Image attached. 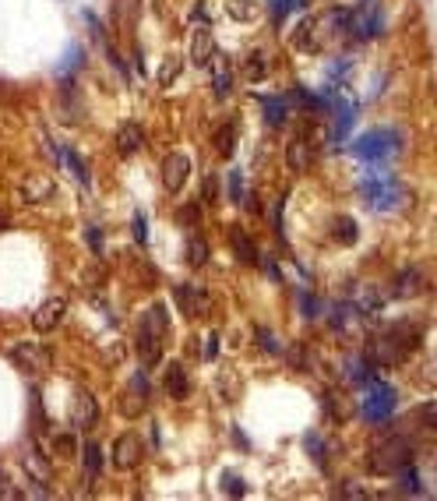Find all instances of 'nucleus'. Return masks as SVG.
<instances>
[{"label": "nucleus", "mask_w": 437, "mask_h": 501, "mask_svg": "<svg viewBox=\"0 0 437 501\" xmlns=\"http://www.w3.org/2000/svg\"><path fill=\"white\" fill-rule=\"evenodd\" d=\"M423 343V325L416 322H392L388 328H381L370 346H367V360L374 367H399L413 357Z\"/></svg>", "instance_id": "nucleus-1"}, {"label": "nucleus", "mask_w": 437, "mask_h": 501, "mask_svg": "<svg viewBox=\"0 0 437 501\" xmlns=\"http://www.w3.org/2000/svg\"><path fill=\"white\" fill-rule=\"evenodd\" d=\"M170 336V318H166V307L163 304H152L142 322H138V357L142 367H155L163 360V343Z\"/></svg>", "instance_id": "nucleus-2"}, {"label": "nucleus", "mask_w": 437, "mask_h": 501, "mask_svg": "<svg viewBox=\"0 0 437 501\" xmlns=\"http://www.w3.org/2000/svg\"><path fill=\"white\" fill-rule=\"evenodd\" d=\"M360 194H364L367 205L377 209V213H395V209H402L409 202L405 184H399L392 174H367L360 180Z\"/></svg>", "instance_id": "nucleus-3"}, {"label": "nucleus", "mask_w": 437, "mask_h": 501, "mask_svg": "<svg viewBox=\"0 0 437 501\" xmlns=\"http://www.w3.org/2000/svg\"><path fill=\"white\" fill-rule=\"evenodd\" d=\"M399 152L402 131H395V128H374V131H367L353 142V156L367 159V163H385V159H395Z\"/></svg>", "instance_id": "nucleus-4"}, {"label": "nucleus", "mask_w": 437, "mask_h": 501, "mask_svg": "<svg viewBox=\"0 0 437 501\" xmlns=\"http://www.w3.org/2000/svg\"><path fill=\"white\" fill-rule=\"evenodd\" d=\"M416 456V445L405 434H388L381 438V445L370 449V469L374 473H395L399 466H409Z\"/></svg>", "instance_id": "nucleus-5"}, {"label": "nucleus", "mask_w": 437, "mask_h": 501, "mask_svg": "<svg viewBox=\"0 0 437 501\" xmlns=\"http://www.w3.org/2000/svg\"><path fill=\"white\" fill-rule=\"evenodd\" d=\"M395 410H399V392L392 385L370 378L364 399H360V413H364L367 424H388L395 417Z\"/></svg>", "instance_id": "nucleus-6"}, {"label": "nucleus", "mask_w": 437, "mask_h": 501, "mask_svg": "<svg viewBox=\"0 0 437 501\" xmlns=\"http://www.w3.org/2000/svg\"><path fill=\"white\" fill-rule=\"evenodd\" d=\"M7 357L14 360V367L25 371V374H46L53 367V350L46 343H14Z\"/></svg>", "instance_id": "nucleus-7"}, {"label": "nucleus", "mask_w": 437, "mask_h": 501, "mask_svg": "<svg viewBox=\"0 0 437 501\" xmlns=\"http://www.w3.org/2000/svg\"><path fill=\"white\" fill-rule=\"evenodd\" d=\"M385 29V14H381V4L377 0H364L349 11V36L357 39H374L381 36Z\"/></svg>", "instance_id": "nucleus-8"}, {"label": "nucleus", "mask_w": 437, "mask_h": 501, "mask_svg": "<svg viewBox=\"0 0 437 501\" xmlns=\"http://www.w3.org/2000/svg\"><path fill=\"white\" fill-rule=\"evenodd\" d=\"M314 159H318V145L311 142V128H303L300 135H293L290 145H286V166H290V174H311V166H314Z\"/></svg>", "instance_id": "nucleus-9"}, {"label": "nucleus", "mask_w": 437, "mask_h": 501, "mask_svg": "<svg viewBox=\"0 0 437 501\" xmlns=\"http://www.w3.org/2000/svg\"><path fill=\"white\" fill-rule=\"evenodd\" d=\"M148 399H152L148 378H145V371H138V374H131V382H127V389H124V395H120L116 410H120L127 421H135V417H142V413L148 410Z\"/></svg>", "instance_id": "nucleus-10"}, {"label": "nucleus", "mask_w": 437, "mask_h": 501, "mask_svg": "<svg viewBox=\"0 0 437 501\" xmlns=\"http://www.w3.org/2000/svg\"><path fill=\"white\" fill-rule=\"evenodd\" d=\"M173 304L183 311V318H205L212 307V297L198 283H181V287H173Z\"/></svg>", "instance_id": "nucleus-11"}, {"label": "nucleus", "mask_w": 437, "mask_h": 501, "mask_svg": "<svg viewBox=\"0 0 437 501\" xmlns=\"http://www.w3.org/2000/svg\"><path fill=\"white\" fill-rule=\"evenodd\" d=\"M145 441H142V434L138 430H127V434H120L116 441H113V466H120V469H135V466L145 463Z\"/></svg>", "instance_id": "nucleus-12"}, {"label": "nucleus", "mask_w": 437, "mask_h": 501, "mask_svg": "<svg viewBox=\"0 0 437 501\" xmlns=\"http://www.w3.org/2000/svg\"><path fill=\"white\" fill-rule=\"evenodd\" d=\"M318 29H321V18L303 14L290 33L293 50H300V53H321V33H318Z\"/></svg>", "instance_id": "nucleus-13"}, {"label": "nucleus", "mask_w": 437, "mask_h": 501, "mask_svg": "<svg viewBox=\"0 0 437 501\" xmlns=\"http://www.w3.org/2000/svg\"><path fill=\"white\" fill-rule=\"evenodd\" d=\"M431 289V276H427V269L423 265H409V269H402L399 276L392 279V293L405 300V297H420V293H427Z\"/></svg>", "instance_id": "nucleus-14"}, {"label": "nucleus", "mask_w": 437, "mask_h": 501, "mask_svg": "<svg viewBox=\"0 0 437 501\" xmlns=\"http://www.w3.org/2000/svg\"><path fill=\"white\" fill-rule=\"evenodd\" d=\"M187 177H191V159H187L183 152H170V156L163 159V187H166L170 194H181Z\"/></svg>", "instance_id": "nucleus-15"}, {"label": "nucleus", "mask_w": 437, "mask_h": 501, "mask_svg": "<svg viewBox=\"0 0 437 501\" xmlns=\"http://www.w3.org/2000/svg\"><path fill=\"white\" fill-rule=\"evenodd\" d=\"M64 315H68V300H64V297H50L46 304H39V307H36V315H33V328L46 336V332L60 328Z\"/></svg>", "instance_id": "nucleus-16"}, {"label": "nucleus", "mask_w": 437, "mask_h": 501, "mask_svg": "<svg viewBox=\"0 0 437 501\" xmlns=\"http://www.w3.org/2000/svg\"><path fill=\"white\" fill-rule=\"evenodd\" d=\"M53 194H57V184H53L50 174H29V177L22 180V202L25 205H42Z\"/></svg>", "instance_id": "nucleus-17"}, {"label": "nucleus", "mask_w": 437, "mask_h": 501, "mask_svg": "<svg viewBox=\"0 0 437 501\" xmlns=\"http://www.w3.org/2000/svg\"><path fill=\"white\" fill-rule=\"evenodd\" d=\"M163 392L170 395L173 402L187 399V392H191V374H187V367H183L181 360L166 364V371H163Z\"/></svg>", "instance_id": "nucleus-18"}, {"label": "nucleus", "mask_w": 437, "mask_h": 501, "mask_svg": "<svg viewBox=\"0 0 437 501\" xmlns=\"http://www.w3.org/2000/svg\"><path fill=\"white\" fill-rule=\"evenodd\" d=\"M113 145H116L120 156H138V152L145 148V131H142V124H138V120L120 124L116 135H113Z\"/></svg>", "instance_id": "nucleus-19"}, {"label": "nucleus", "mask_w": 437, "mask_h": 501, "mask_svg": "<svg viewBox=\"0 0 437 501\" xmlns=\"http://www.w3.org/2000/svg\"><path fill=\"white\" fill-rule=\"evenodd\" d=\"M99 424V399L92 392H78V399H74V428L78 430H92Z\"/></svg>", "instance_id": "nucleus-20"}, {"label": "nucleus", "mask_w": 437, "mask_h": 501, "mask_svg": "<svg viewBox=\"0 0 437 501\" xmlns=\"http://www.w3.org/2000/svg\"><path fill=\"white\" fill-rule=\"evenodd\" d=\"M103 463H107L103 445H99V441H85V445H81V466H85V484H88V487H96V480H99V473H103Z\"/></svg>", "instance_id": "nucleus-21"}, {"label": "nucleus", "mask_w": 437, "mask_h": 501, "mask_svg": "<svg viewBox=\"0 0 437 501\" xmlns=\"http://www.w3.org/2000/svg\"><path fill=\"white\" fill-rule=\"evenodd\" d=\"M216 57V39H212V29H194V36H191V61L194 64H201V68H209V61Z\"/></svg>", "instance_id": "nucleus-22"}, {"label": "nucleus", "mask_w": 437, "mask_h": 501, "mask_svg": "<svg viewBox=\"0 0 437 501\" xmlns=\"http://www.w3.org/2000/svg\"><path fill=\"white\" fill-rule=\"evenodd\" d=\"M237 138H240V131H237V120H222L216 128V135H212V145H216V156L222 159H229L233 152H237Z\"/></svg>", "instance_id": "nucleus-23"}, {"label": "nucleus", "mask_w": 437, "mask_h": 501, "mask_svg": "<svg viewBox=\"0 0 437 501\" xmlns=\"http://www.w3.org/2000/svg\"><path fill=\"white\" fill-rule=\"evenodd\" d=\"M331 241L335 244H357L360 241V226H357V219L353 215H331Z\"/></svg>", "instance_id": "nucleus-24"}, {"label": "nucleus", "mask_w": 437, "mask_h": 501, "mask_svg": "<svg viewBox=\"0 0 437 501\" xmlns=\"http://www.w3.org/2000/svg\"><path fill=\"white\" fill-rule=\"evenodd\" d=\"M261 107H265V124L268 128L286 124V117H290V99L286 96H261Z\"/></svg>", "instance_id": "nucleus-25"}, {"label": "nucleus", "mask_w": 437, "mask_h": 501, "mask_svg": "<svg viewBox=\"0 0 437 501\" xmlns=\"http://www.w3.org/2000/svg\"><path fill=\"white\" fill-rule=\"evenodd\" d=\"M57 156H60V163H64V166L71 170V177L78 180L81 187H92V174H88V166H85V159H81V156L74 152L71 145H60V152H57Z\"/></svg>", "instance_id": "nucleus-26"}, {"label": "nucleus", "mask_w": 437, "mask_h": 501, "mask_svg": "<svg viewBox=\"0 0 437 501\" xmlns=\"http://www.w3.org/2000/svg\"><path fill=\"white\" fill-rule=\"evenodd\" d=\"M229 248L237 254V261H244V265H257V248L255 241L237 226V230H229Z\"/></svg>", "instance_id": "nucleus-27"}, {"label": "nucleus", "mask_w": 437, "mask_h": 501, "mask_svg": "<svg viewBox=\"0 0 437 501\" xmlns=\"http://www.w3.org/2000/svg\"><path fill=\"white\" fill-rule=\"evenodd\" d=\"M142 14V0H113V22L116 29H135Z\"/></svg>", "instance_id": "nucleus-28"}, {"label": "nucleus", "mask_w": 437, "mask_h": 501, "mask_svg": "<svg viewBox=\"0 0 437 501\" xmlns=\"http://www.w3.org/2000/svg\"><path fill=\"white\" fill-rule=\"evenodd\" d=\"M268 68H272V64H268V53H265V50H251L247 61H240V71H244L247 81H265V78H268Z\"/></svg>", "instance_id": "nucleus-29"}, {"label": "nucleus", "mask_w": 437, "mask_h": 501, "mask_svg": "<svg viewBox=\"0 0 437 501\" xmlns=\"http://www.w3.org/2000/svg\"><path fill=\"white\" fill-rule=\"evenodd\" d=\"M209 64H212V89H216L218 99H226V96L233 92V71H229L226 57H212Z\"/></svg>", "instance_id": "nucleus-30"}, {"label": "nucleus", "mask_w": 437, "mask_h": 501, "mask_svg": "<svg viewBox=\"0 0 437 501\" xmlns=\"http://www.w3.org/2000/svg\"><path fill=\"white\" fill-rule=\"evenodd\" d=\"M328 109H335V138H346L353 120H357V103H328Z\"/></svg>", "instance_id": "nucleus-31"}, {"label": "nucleus", "mask_w": 437, "mask_h": 501, "mask_svg": "<svg viewBox=\"0 0 437 501\" xmlns=\"http://www.w3.org/2000/svg\"><path fill=\"white\" fill-rule=\"evenodd\" d=\"M22 466H25L29 473H33V480H36V484H50V480H53V473H50V466H46V459L39 456L36 449H29V452L22 456Z\"/></svg>", "instance_id": "nucleus-32"}, {"label": "nucleus", "mask_w": 437, "mask_h": 501, "mask_svg": "<svg viewBox=\"0 0 437 501\" xmlns=\"http://www.w3.org/2000/svg\"><path fill=\"white\" fill-rule=\"evenodd\" d=\"M209 254H212V248H209V241H205L201 233H191V237H187V261H191L194 269H201V265L209 261Z\"/></svg>", "instance_id": "nucleus-33"}, {"label": "nucleus", "mask_w": 437, "mask_h": 501, "mask_svg": "<svg viewBox=\"0 0 437 501\" xmlns=\"http://www.w3.org/2000/svg\"><path fill=\"white\" fill-rule=\"evenodd\" d=\"M395 480H399V487L405 491V495H427L423 491V480H420V473H416V466H399L395 469Z\"/></svg>", "instance_id": "nucleus-34"}, {"label": "nucleus", "mask_w": 437, "mask_h": 501, "mask_svg": "<svg viewBox=\"0 0 437 501\" xmlns=\"http://www.w3.org/2000/svg\"><path fill=\"white\" fill-rule=\"evenodd\" d=\"M303 449L311 452V459L321 466V469H325V466L331 463V459H328V441L321 438V434H314V430H311V434L303 438Z\"/></svg>", "instance_id": "nucleus-35"}, {"label": "nucleus", "mask_w": 437, "mask_h": 501, "mask_svg": "<svg viewBox=\"0 0 437 501\" xmlns=\"http://www.w3.org/2000/svg\"><path fill=\"white\" fill-rule=\"evenodd\" d=\"M303 7H307V0H268V11H272V22H275V25H283L286 14L303 11Z\"/></svg>", "instance_id": "nucleus-36"}, {"label": "nucleus", "mask_w": 437, "mask_h": 501, "mask_svg": "<svg viewBox=\"0 0 437 501\" xmlns=\"http://www.w3.org/2000/svg\"><path fill=\"white\" fill-rule=\"evenodd\" d=\"M50 452H53L57 459H71L74 452H78L74 434H68V430H64V434H53V438H50Z\"/></svg>", "instance_id": "nucleus-37"}, {"label": "nucleus", "mask_w": 437, "mask_h": 501, "mask_svg": "<svg viewBox=\"0 0 437 501\" xmlns=\"http://www.w3.org/2000/svg\"><path fill=\"white\" fill-rule=\"evenodd\" d=\"M296 300H300V307H303V318H311V322H314V318H321V315H325V304H321L311 289H296Z\"/></svg>", "instance_id": "nucleus-38"}, {"label": "nucleus", "mask_w": 437, "mask_h": 501, "mask_svg": "<svg viewBox=\"0 0 437 501\" xmlns=\"http://www.w3.org/2000/svg\"><path fill=\"white\" fill-rule=\"evenodd\" d=\"M181 71H183L181 57H166V61H163V68H159V74H155V81H159L163 89H170V85L181 78Z\"/></svg>", "instance_id": "nucleus-39"}, {"label": "nucleus", "mask_w": 437, "mask_h": 501, "mask_svg": "<svg viewBox=\"0 0 437 501\" xmlns=\"http://www.w3.org/2000/svg\"><path fill=\"white\" fill-rule=\"evenodd\" d=\"M222 495H229V498H244L247 495V484H244V477L237 469H226L222 473Z\"/></svg>", "instance_id": "nucleus-40"}, {"label": "nucleus", "mask_w": 437, "mask_h": 501, "mask_svg": "<svg viewBox=\"0 0 437 501\" xmlns=\"http://www.w3.org/2000/svg\"><path fill=\"white\" fill-rule=\"evenodd\" d=\"M177 222L187 226V230H198V222H201V205H198V202H187L183 209H177Z\"/></svg>", "instance_id": "nucleus-41"}, {"label": "nucleus", "mask_w": 437, "mask_h": 501, "mask_svg": "<svg viewBox=\"0 0 437 501\" xmlns=\"http://www.w3.org/2000/svg\"><path fill=\"white\" fill-rule=\"evenodd\" d=\"M85 241H88V250H92L96 258H103V248H107V233H103V226H85Z\"/></svg>", "instance_id": "nucleus-42"}, {"label": "nucleus", "mask_w": 437, "mask_h": 501, "mask_svg": "<svg viewBox=\"0 0 437 501\" xmlns=\"http://www.w3.org/2000/svg\"><path fill=\"white\" fill-rule=\"evenodd\" d=\"M255 339H257V350H268V354H283V346H279L275 332H268V328H255Z\"/></svg>", "instance_id": "nucleus-43"}, {"label": "nucleus", "mask_w": 437, "mask_h": 501, "mask_svg": "<svg viewBox=\"0 0 437 501\" xmlns=\"http://www.w3.org/2000/svg\"><path fill=\"white\" fill-rule=\"evenodd\" d=\"M226 11H229V18H240V22H251V18H255L251 0H229V4H226Z\"/></svg>", "instance_id": "nucleus-44"}, {"label": "nucleus", "mask_w": 437, "mask_h": 501, "mask_svg": "<svg viewBox=\"0 0 437 501\" xmlns=\"http://www.w3.org/2000/svg\"><path fill=\"white\" fill-rule=\"evenodd\" d=\"M416 421H420V428L423 430H434L437 428V406L434 402H423V406L416 410Z\"/></svg>", "instance_id": "nucleus-45"}, {"label": "nucleus", "mask_w": 437, "mask_h": 501, "mask_svg": "<svg viewBox=\"0 0 437 501\" xmlns=\"http://www.w3.org/2000/svg\"><path fill=\"white\" fill-rule=\"evenodd\" d=\"M229 198H233L237 205L247 198V187H244V174H240V170H233V174H229Z\"/></svg>", "instance_id": "nucleus-46"}, {"label": "nucleus", "mask_w": 437, "mask_h": 501, "mask_svg": "<svg viewBox=\"0 0 437 501\" xmlns=\"http://www.w3.org/2000/svg\"><path fill=\"white\" fill-rule=\"evenodd\" d=\"M283 205H286V198H275V202L268 205V215H272V226H275V237H279V241L286 237V230H283Z\"/></svg>", "instance_id": "nucleus-47"}, {"label": "nucleus", "mask_w": 437, "mask_h": 501, "mask_svg": "<svg viewBox=\"0 0 437 501\" xmlns=\"http://www.w3.org/2000/svg\"><path fill=\"white\" fill-rule=\"evenodd\" d=\"M78 68H81V46H71L68 57H64V64H60V74L78 71Z\"/></svg>", "instance_id": "nucleus-48"}, {"label": "nucleus", "mask_w": 437, "mask_h": 501, "mask_svg": "<svg viewBox=\"0 0 437 501\" xmlns=\"http://www.w3.org/2000/svg\"><path fill=\"white\" fill-rule=\"evenodd\" d=\"M286 357H290L293 367H300V371H311V357H307V350H303V346H293Z\"/></svg>", "instance_id": "nucleus-49"}, {"label": "nucleus", "mask_w": 437, "mask_h": 501, "mask_svg": "<svg viewBox=\"0 0 437 501\" xmlns=\"http://www.w3.org/2000/svg\"><path fill=\"white\" fill-rule=\"evenodd\" d=\"M135 241H138V244H148V222H145V213H135Z\"/></svg>", "instance_id": "nucleus-50"}, {"label": "nucleus", "mask_w": 437, "mask_h": 501, "mask_svg": "<svg viewBox=\"0 0 437 501\" xmlns=\"http://www.w3.org/2000/svg\"><path fill=\"white\" fill-rule=\"evenodd\" d=\"M216 357H218V336L212 332V336L205 339V354H201V360H205V364H212Z\"/></svg>", "instance_id": "nucleus-51"}, {"label": "nucleus", "mask_w": 437, "mask_h": 501, "mask_svg": "<svg viewBox=\"0 0 437 501\" xmlns=\"http://www.w3.org/2000/svg\"><path fill=\"white\" fill-rule=\"evenodd\" d=\"M205 202H212V205L218 202V177L216 174H209V177H205Z\"/></svg>", "instance_id": "nucleus-52"}, {"label": "nucleus", "mask_w": 437, "mask_h": 501, "mask_svg": "<svg viewBox=\"0 0 437 501\" xmlns=\"http://www.w3.org/2000/svg\"><path fill=\"white\" fill-rule=\"evenodd\" d=\"M7 226H11V215H7V213H0V233H4Z\"/></svg>", "instance_id": "nucleus-53"}]
</instances>
